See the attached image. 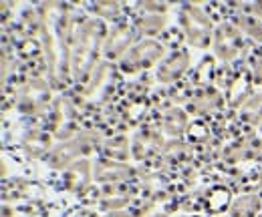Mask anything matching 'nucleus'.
Instances as JSON below:
<instances>
[{
	"label": "nucleus",
	"instance_id": "obj_1",
	"mask_svg": "<svg viewBox=\"0 0 262 217\" xmlns=\"http://www.w3.org/2000/svg\"><path fill=\"white\" fill-rule=\"evenodd\" d=\"M40 16V40L47 57L49 83L53 91L65 89L71 77V42L73 20L69 8L61 2H47L38 10Z\"/></svg>",
	"mask_w": 262,
	"mask_h": 217
},
{
	"label": "nucleus",
	"instance_id": "obj_2",
	"mask_svg": "<svg viewBox=\"0 0 262 217\" xmlns=\"http://www.w3.org/2000/svg\"><path fill=\"white\" fill-rule=\"evenodd\" d=\"M105 38V25L99 18H85L77 29L73 27L71 75L79 83H87L97 70V61Z\"/></svg>",
	"mask_w": 262,
	"mask_h": 217
},
{
	"label": "nucleus",
	"instance_id": "obj_3",
	"mask_svg": "<svg viewBox=\"0 0 262 217\" xmlns=\"http://www.w3.org/2000/svg\"><path fill=\"white\" fill-rule=\"evenodd\" d=\"M99 145H103L101 133L91 131V129H83V131H79L77 137L53 147L47 155V163H49L51 169L67 171L71 165H75L77 161H81L89 153H93Z\"/></svg>",
	"mask_w": 262,
	"mask_h": 217
},
{
	"label": "nucleus",
	"instance_id": "obj_4",
	"mask_svg": "<svg viewBox=\"0 0 262 217\" xmlns=\"http://www.w3.org/2000/svg\"><path fill=\"white\" fill-rule=\"evenodd\" d=\"M180 25L190 46L208 49L214 40V27L210 16L196 4H188L180 10Z\"/></svg>",
	"mask_w": 262,
	"mask_h": 217
},
{
	"label": "nucleus",
	"instance_id": "obj_5",
	"mask_svg": "<svg viewBox=\"0 0 262 217\" xmlns=\"http://www.w3.org/2000/svg\"><path fill=\"white\" fill-rule=\"evenodd\" d=\"M51 94H53V87L49 81H45L42 77H33L27 79L18 91H16V109L23 115L29 117H36L40 115L47 105L51 103Z\"/></svg>",
	"mask_w": 262,
	"mask_h": 217
},
{
	"label": "nucleus",
	"instance_id": "obj_6",
	"mask_svg": "<svg viewBox=\"0 0 262 217\" xmlns=\"http://www.w3.org/2000/svg\"><path fill=\"white\" fill-rule=\"evenodd\" d=\"M165 55V46L162 42L154 40V38H145L137 44H133L129 53L119 61V68L127 75L145 70L149 66H154L156 62H160Z\"/></svg>",
	"mask_w": 262,
	"mask_h": 217
},
{
	"label": "nucleus",
	"instance_id": "obj_7",
	"mask_svg": "<svg viewBox=\"0 0 262 217\" xmlns=\"http://www.w3.org/2000/svg\"><path fill=\"white\" fill-rule=\"evenodd\" d=\"M165 143H167V139L162 135V131L158 127L156 129L154 127H145L133 137L131 155L139 163H154L156 157H162Z\"/></svg>",
	"mask_w": 262,
	"mask_h": 217
},
{
	"label": "nucleus",
	"instance_id": "obj_8",
	"mask_svg": "<svg viewBox=\"0 0 262 217\" xmlns=\"http://www.w3.org/2000/svg\"><path fill=\"white\" fill-rule=\"evenodd\" d=\"M212 46H214L216 59H220L222 62L234 61L242 53V34H240V29L230 25V22L220 25L214 31Z\"/></svg>",
	"mask_w": 262,
	"mask_h": 217
},
{
	"label": "nucleus",
	"instance_id": "obj_9",
	"mask_svg": "<svg viewBox=\"0 0 262 217\" xmlns=\"http://www.w3.org/2000/svg\"><path fill=\"white\" fill-rule=\"evenodd\" d=\"M77 109L69 99H59L53 105V117H51V125L55 135L61 141H69L73 137L79 135V127H77Z\"/></svg>",
	"mask_w": 262,
	"mask_h": 217
},
{
	"label": "nucleus",
	"instance_id": "obj_10",
	"mask_svg": "<svg viewBox=\"0 0 262 217\" xmlns=\"http://www.w3.org/2000/svg\"><path fill=\"white\" fill-rule=\"evenodd\" d=\"M111 91H113V66L109 62H103L97 66L93 77L89 79V85L83 94V103H87V105L105 103Z\"/></svg>",
	"mask_w": 262,
	"mask_h": 217
},
{
	"label": "nucleus",
	"instance_id": "obj_11",
	"mask_svg": "<svg viewBox=\"0 0 262 217\" xmlns=\"http://www.w3.org/2000/svg\"><path fill=\"white\" fill-rule=\"evenodd\" d=\"M135 40V34H133V29L127 27V25H117L113 27L107 38H105V44H103V55L109 59V61H121L127 53H129L131 44Z\"/></svg>",
	"mask_w": 262,
	"mask_h": 217
},
{
	"label": "nucleus",
	"instance_id": "obj_12",
	"mask_svg": "<svg viewBox=\"0 0 262 217\" xmlns=\"http://www.w3.org/2000/svg\"><path fill=\"white\" fill-rule=\"evenodd\" d=\"M135 169L129 163H119V161H109V159H101L93 167V175L95 181L99 183H107V185H115V183H123L135 177Z\"/></svg>",
	"mask_w": 262,
	"mask_h": 217
},
{
	"label": "nucleus",
	"instance_id": "obj_13",
	"mask_svg": "<svg viewBox=\"0 0 262 217\" xmlns=\"http://www.w3.org/2000/svg\"><path fill=\"white\" fill-rule=\"evenodd\" d=\"M190 53L188 51H176L171 57H167L156 70V81L162 85H171L176 81H180L186 70L190 68Z\"/></svg>",
	"mask_w": 262,
	"mask_h": 217
},
{
	"label": "nucleus",
	"instance_id": "obj_14",
	"mask_svg": "<svg viewBox=\"0 0 262 217\" xmlns=\"http://www.w3.org/2000/svg\"><path fill=\"white\" fill-rule=\"evenodd\" d=\"M188 127H190V115L182 107L167 109L162 115V119H160V125H158V129L162 131V135L167 141L182 139V135L188 133Z\"/></svg>",
	"mask_w": 262,
	"mask_h": 217
},
{
	"label": "nucleus",
	"instance_id": "obj_15",
	"mask_svg": "<svg viewBox=\"0 0 262 217\" xmlns=\"http://www.w3.org/2000/svg\"><path fill=\"white\" fill-rule=\"evenodd\" d=\"M252 85H254V79H252V73L242 68L238 70L232 81L228 83V93H226V101H228L230 107H242L250 97H252Z\"/></svg>",
	"mask_w": 262,
	"mask_h": 217
},
{
	"label": "nucleus",
	"instance_id": "obj_16",
	"mask_svg": "<svg viewBox=\"0 0 262 217\" xmlns=\"http://www.w3.org/2000/svg\"><path fill=\"white\" fill-rule=\"evenodd\" d=\"M93 167L91 161L87 159H81L77 161L75 165H71L65 171V187L71 191V193H83L87 187L91 185V179H95L93 175Z\"/></svg>",
	"mask_w": 262,
	"mask_h": 217
},
{
	"label": "nucleus",
	"instance_id": "obj_17",
	"mask_svg": "<svg viewBox=\"0 0 262 217\" xmlns=\"http://www.w3.org/2000/svg\"><path fill=\"white\" fill-rule=\"evenodd\" d=\"M224 107V94L214 87L208 89H200L192 99H190V111L196 115H212L218 113Z\"/></svg>",
	"mask_w": 262,
	"mask_h": 217
},
{
	"label": "nucleus",
	"instance_id": "obj_18",
	"mask_svg": "<svg viewBox=\"0 0 262 217\" xmlns=\"http://www.w3.org/2000/svg\"><path fill=\"white\" fill-rule=\"evenodd\" d=\"M198 199V207L200 209H206L210 213H222V211H228L230 205H232V199H230V191L226 187H210L204 191V195L196 197Z\"/></svg>",
	"mask_w": 262,
	"mask_h": 217
},
{
	"label": "nucleus",
	"instance_id": "obj_19",
	"mask_svg": "<svg viewBox=\"0 0 262 217\" xmlns=\"http://www.w3.org/2000/svg\"><path fill=\"white\" fill-rule=\"evenodd\" d=\"M23 149H25L27 157L38 159L53 149V135L42 129H31L23 137Z\"/></svg>",
	"mask_w": 262,
	"mask_h": 217
},
{
	"label": "nucleus",
	"instance_id": "obj_20",
	"mask_svg": "<svg viewBox=\"0 0 262 217\" xmlns=\"http://www.w3.org/2000/svg\"><path fill=\"white\" fill-rule=\"evenodd\" d=\"M262 209V195L258 191H248L232 201L228 209L230 217H256Z\"/></svg>",
	"mask_w": 262,
	"mask_h": 217
},
{
	"label": "nucleus",
	"instance_id": "obj_21",
	"mask_svg": "<svg viewBox=\"0 0 262 217\" xmlns=\"http://www.w3.org/2000/svg\"><path fill=\"white\" fill-rule=\"evenodd\" d=\"M101 153L109 161H119V163H127L131 157V143L125 135H115L107 141H103L101 145Z\"/></svg>",
	"mask_w": 262,
	"mask_h": 217
},
{
	"label": "nucleus",
	"instance_id": "obj_22",
	"mask_svg": "<svg viewBox=\"0 0 262 217\" xmlns=\"http://www.w3.org/2000/svg\"><path fill=\"white\" fill-rule=\"evenodd\" d=\"M222 159L228 165H240L246 161H254V141H236L222 151Z\"/></svg>",
	"mask_w": 262,
	"mask_h": 217
},
{
	"label": "nucleus",
	"instance_id": "obj_23",
	"mask_svg": "<svg viewBox=\"0 0 262 217\" xmlns=\"http://www.w3.org/2000/svg\"><path fill=\"white\" fill-rule=\"evenodd\" d=\"M145 111H147L145 97L143 94H135V97H129L125 101V105L121 107V119L129 125V127H133V125L139 123V119L145 115Z\"/></svg>",
	"mask_w": 262,
	"mask_h": 217
},
{
	"label": "nucleus",
	"instance_id": "obj_24",
	"mask_svg": "<svg viewBox=\"0 0 262 217\" xmlns=\"http://www.w3.org/2000/svg\"><path fill=\"white\" fill-rule=\"evenodd\" d=\"M192 157V145L178 139V141H167L164 147L162 159L164 163H188V159Z\"/></svg>",
	"mask_w": 262,
	"mask_h": 217
},
{
	"label": "nucleus",
	"instance_id": "obj_25",
	"mask_svg": "<svg viewBox=\"0 0 262 217\" xmlns=\"http://www.w3.org/2000/svg\"><path fill=\"white\" fill-rule=\"evenodd\" d=\"M165 25H167L165 14H137L135 31L147 34V36H154V34H160L164 31Z\"/></svg>",
	"mask_w": 262,
	"mask_h": 217
},
{
	"label": "nucleus",
	"instance_id": "obj_26",
	"mask_svg": "<svg viewBox=\"0 0 262 217\" xmlns=\"http://www.w3.org/2000/svg\"><path fill=\"white\" fill-rule=\"evenodd\" d=\"M240 119L246 125H262V93H254L242 107H240Z\"/></svg>",
	"mask_w": 262,
	"mask_h": 217
},
{
	"label": "nucleus",
	"instance_id": "obj_27",
	"mask_svg": "<svg viewBox=\"0 0 262 217\" xmlns=\"http://www.w3.org/2000/svg\"><path fill=\"white\" fill-rule=\"evenodd\" d=\"M131 203V195H101L99 199V209L105 213H115V211H123L127 209Z\"/></svg>",
	"mask_w": 262,
	"mask_h": 217
},
{
	"label": "nucleus",
	"instance_id": "obj_28",
	"mask_svg": "<svg viewBox=\"0 0 262 217\" xmlns=\"http://www.w3.org/2000/svg\"><path fill=\"white\" fill-rule=\"evenodd\" d=\"M212 79H214V61L212 59H204L196 68V73H194V85L200 87V89H208Z\"/></svg>",
	"mask_w": 262,
	"mask_h": 217
},
{
	"label": "nucleus",
	"instance_id": "obj_29",
	"mask_svg": "<svg viewBox=\"0 0 262 217\" xmlns=\"http://www.w3.org/2000/svg\"><path fill=\"white\" fill-rule=\"evenodd\" d=\"M91 12L99 16V20H115L121 14V4L117 2H95L91 6Z\"/></svg>",
	"mask_w": 262,
	"mask_h": 217
},
{
	"label": "nucleus",
	"instance_id": "obj_30",
	"mask_svg": "<svg viewBox=\"0 0 262 217\" xmlns=\"http://www.w3.org/2000/svg\"><path fill=\"white\" fill-rule=\"evenodd\" d=\"M238 25L244 32H248L254 40H258L262 44V20L250 16V14H240L238 16Z\"/></svg>",
	"mask_w": 262,
	"mask_h": 217
},
{
	"label": "nucleus",
	"instance_id": "obj_31",
	"mask_svg": "<svg viewBox=\"0 0 262 217\" xmlns=\"http://www.w3.org/2000/svg\"><path fill=\"white\" fill-rule=\"evenodd\" d=\"M42 51V42H38L34 36H27L23 38V42L18 44V53L25 57V59H36Z\"/></svg>",
	"mask_w": 262,
	"mask_h": 217
},
{
	"label": "nucleus",
	"instance_id": "obj_32",
	"mask_svg": "<svg viewBox=\"0 0 262 217\" xmlns=\"http://www.w3.org/2000/svg\"><path fill=\"white\" fill-rule=\"evenodd\" d=\"M210 137V129L204 121H194L188 127V139L192 143H204L206 139Z\"/></svg>",
	"mask_w": 262,
	"mask_h": 217
},
{
	"label": "nucleus",
	"instance_id": "obj_33",
	"mask_svg": "<svg viewBox=\"0 0 262 217\" xmlns=\"http://www.w3.org/2000/svg\"><path fill=\"white\" fill-rule=\"evenodd\" d=\"M135 10L137 14H167V6L162 2H139Z\"/></svg>",
	"mask_w": 262,
	"mask_h": 217
},
{
	"label": "nucleus",
	"instance_id": "obj_34",
	"mask_svg": "<svg viewBox=\"0 0 262 217\" xmlns=\"http://www.w3.org/2000/svg\"><path fill=\"white\" fill-rule=\"evenodd\" d=\"M242 8H244V12H246V14H250V16H254V18L262 20V2L248 4V6H242Z\"/></svg>",
	"mask_w": 262,
	"mask_h": 217
},
{
	"label": "nucleus",
	"instance_id": "obj_35",
	"mask_svg": "<svg viewBox=\"0 0 262 217\" xmlns=\"http://www.w3.org/2000/svg\"><path fill=\"white\" fill-rule=\"evenodd\" d=\"M252 79H254V85L262 87V57L254 62V68H252Z\"/></svg>",
	"mask_w": 262,
	"mask_h": 217
},
{
	"label": "nucleus",
	"instance_id": "obj_36",
	"mask_svg": "<svg viewBox=\"0 0 262 217\" xmlns=\"http://www.w3.org/2000/svg\"><path fill=\"white\" fill-rule=\"evenodd\" d=\"M254 161H256V163H262V139H256V141H254Z\"/></svg>",
	"mask_w": 262,
	"mask_h": 217
},
{
	"label": "nucleus",
	"instance_id": "obj_37",
	"mask_svg": "<svg viewBox=\"0 0 262 217\" xmlns=\"http://www.w3.org/2000/svg\"><path fill=\"white\" fill-rule=\"evenodd\" d=\"M176 217H214V215H176Z\"/></svg>",
	"mask_w": 262,
	"mask_h": 217
},
{
	"label": "nucleus",
	"instance_id": "obj_38",
	"mask_svg": "<svg viewBox=\"0 0 262 217\" xmlns=\"http://www.w3.org/2000/svg\"><path fill=\"white\" fill-rule=\"evenodd\" d=\"M260 135H262V125H260Z\"/></svg>",
	"mask_w": 262,
	"mask_h": 217
},
{
	"label": "nucleus",
	"instance_id": "obj_39",
	"mask_svg": "<svg viewBox=\"0 0 262 217\" xmlns=\"http://www.w3.org/2000/svg\"><path fill=\"white\" fill-rule=\"evenodd\" d=\"M260 195H262V193H260Z\"/></svg>",
	"mask_w": 262,
	"mask_h": 217
}]
</instances>
